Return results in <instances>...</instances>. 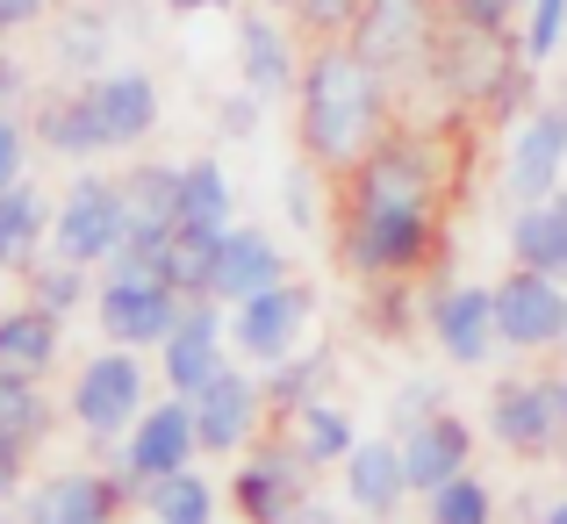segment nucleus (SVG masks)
Returning a JSON list of instances; mask_svg holds the SVG:
<instances>
[{
	"label": "nucleus",
	"mask_w": 567,
	"mask_h": 524,
	"mask_svg": "<svg viewBox=\"0 0 567 524\" xmlns=\"http://www.w3.org/2000/svg\"><path fill=\"white\" fill-rule=\"evenodd\" d=\"M338 496H346V511L352 517H395V511H410V468H402V445H395V431L388 439H360L346 453V468H338Z\"/></svg>",
	"instance_id": "nucleus-22"
},
{
	"label": "nucleus",
	"mask_w": 567,
	"mask_h": 524,
	"mask_svg": "<svg viewBox=\"0 0 567 524\" xmlns=\"http://www.w3.org/2000/svg\"><path fill=\"white\" fill-rule=\"evenodd\" d=\"M0 280H8V274H0Z\"/></svg>",
	"instance_id": "nucleus-56"
},
{
	"label": "nucleus",
	"mask_w": 567,
	"mask_h": 524,
	"mask_svg": "<svg viewBox=\"0 0 567 524\" xmlns=\"http://www.w3.org/2000/svg\"><path fill=\"white\" fill-rule=\"evenodd\" d=\"M194 230H230L237 223V179L223 158H181V216Z\"/></svg>",
	"instance_id": "nucleus-31"
},
{
	"label": "nucleus",
	"mask_w": 567,
	"mask_h": 524,
	"mask_svg": "<svg viewBox=\"0 0 567 524\" xmlns=\"http://www.w3.org/2000/svg\"><path fill=\"white\" fill-rule=\"evenodd\" d=\"M29 123H37V152L65 158V166H101V158H115V144H109V130H101V115H94V101H86L80 80L43 94Z\"/></svg>",
	"instance_id": "nucleus-24"
},
{
	"label": "nucleus",
	"mask_w": 567,
	"mask_h": 524,
	"mask_svg": "<svg viewBox=\"0 0 567 524\" xmlns=\"http://www.w3.org/2000/svg\"><path fill=\"white\" fill-rule=\"evenodd\" d=\"M280 216L295 223V237L331 230V194H323V166H317V158H302V166L280 173Z\"/></svg>",
	"instance_id": "nucleus-38"
},
{
	"label": "nucleus",
	"mask_w": 567,
	"mask_h": 524,
	"mask_svg": "<svg viewBox=\"0 0 567 524\" xmlns=\"http://www.w3.org/2000/svg\"><path fill=\"white\" fill-rule=\"evenodd\" d=\"M424 503V524H496L503 517V503H496V489L482 482V474H453V482H439L431 496H416Z\"/></svg>",
	"instance_id": "nucleus-35"
},
{
	"label": "nucleus",
	"mask_w": 567,
	"mask_h": 524,
	"mask_svg": "<svg viewBox=\"0 0 567 524\" xmlns=\"http://www.w3.org/2000/svg\"><path fill=\"white\" fill-rule=\"evenodd\" d=\"M431 8L424 0H367V14L352 22V51L374 58L388 80H410V72H431Z\"/></svg>",
	"instance_id": "nucleus-18"
},
{
	"label": "nucleus",
	"mask_w": 567,
	"mask_h": 524,
	"mask_svg": "<svg viewBox=\"0 0 567 524\" xmlns=\"http://www.w3.org/2000/svg\"><path fill=\"white\" fill-rule=\"evenodd\" d=\"M567 187V109L560 101H532L503 137V202H554Z\"/></svg>",
	"instance_id": "nucleus-14"
},
{
	"label": "nucleus",
	"mask_w": 567,
	"mask_h": 524,
	"mask_svg": "<svg viewBox=\"0 0 567 524\" xmlns=\"http://www.w3.org/2000/svg\"><path fill=\"white\" fill-rule=\"evenodd\" d=\"M445 245L439 202L410 194H346L338 208V266L360 280H416Z\"/></svg>",
	"instance_id": "nucleus-2"
},
{
	"label": "nucleus",
	"mask_w": 567,
	"mask_h": 524,
	"mask_svg": "<svg viewBox=\"0 0 567 524\" xmlns=\"http://www.w3.org/2000/svg\"><path fill=\"white\" fill-rule=\"evenodd\" d=\"M80 86H86V101H94V115H101L115 152H144V144L158 137V123H166L158 80L144 65H130V58H115L109 72H94V80H80Z\"/></svg>",
	"instance_id": "nucleus-17"
},
{
	"label": "nucleus",
	"mask_w": 567,
	"mask_h": 524,
	"mask_svg": "<svg viewBox=\"0 0 567 524\" xmlns=\"http://www.w3.org/2000/svg\"><path fill=\"white\" fill-rule=\"evenodd\" d=\"M424 331L439 346L445 367L474 373L503 352V323H496V280H439L424 295Z\"/></svg>",
	"instance_id": "nucleus-10"
},
{
	"label": "nucleus",
	"mask_w": 567,
	"mask_h": 524,
	"mask_svg": "<svg viewBox=\"0 0 567 524\" xmlns=\"http://www.w3.org/2000/svg\"><path fill=\"white\" fill-rule=\"evenodd\" d=\"M181 302L187 295L173 288L166 274H101L94 288V331L109 346H130V352H158L181 323Z\"/></svg>",
	"instance_id": "nucleus-11"
},
{
	"label": "nucleus",
	"mask_w": 567,
	"mask_h": 524,
	"mask_svg": "<svg viewBox=\"0 0 567 524\" xmlns=\"http://www.w3.org/2000/svg\"><path fill=\"white\" fill-rule=\"evenodd\" d=\"M539 524H567V496H554V503H546V511H539Z\"/></svg>",
	"instance_id": "nucleus-51"
},
{
	"label": "nucleus",
	"mask_w": 567,
	"mask_h": 524,
	"mask_svg": "<svg viewBox=\"0 0 567 524\" xmlns=\"http://www.w3.org/2000/svg\"><path fill=\"white\" fill-rule=\"evenodd\" d=\"M29 152H37V123L14 101H0V187L29 173Z\"/></svg>",
	"instance_id": "nucleus-41"
},
{
	"label": "nucleus",
	"mask_w": 567,
	"mask_h": 524,
	"mask_svg": "<svg viewBox=\"0 0 567 524\" xmlns=\"http://www.w3.org/2000/svg\"><path fill=\"white\" fill-rule=\"evenodd\" d=\"M94 288H101V274L94 266H80V259H58V251H43L37 266L22 274V295L29 302H43L51 317H80V309H94Z\"/></svg>",
	"instance_id": "nucleus-32"
},
{
	"label": "nucleus",
	"mask_w": 567,
	"mask_h": 524,
	"mask_svg": "<svg viewBox=\"0 0 567 524\" xmlns=\"http://www.w3.org/2000/svg\"><path fill=\"white\" fill-rule=\"evenodd\" d=\"M158 388H166L158 381V359L101 338V352H86L65 381V424L86 445H123V431L158 402Z\"/></svg>",
	"instance_id": "nucleus-4"
},
{
	"label": "nucleus",
	"mask_w": 567,
	"mask_h": 524,
	"mask_svg": "<svg viewBox=\"0 0 567 524\" xmlns=\"http://www.w3.org/2000/svg\"><path fill=\"white\" fill-rule=\"evenodd\" d=\"M123 202H130V223H173L181 216V166H158V158L130 166L123 173Z\"/></svg>",
	"instance_id": "nucleus-36"
},
{
	"label": "nucleus",
	"mask_w": 567,
	"mask_h": 524,
	"mask_svg": "<svg viewBox=\"0 0 567 524\" xmlns=\"http://www.w3.org/2000/svg\"><path fill=\"white\" fill-rule=\"evenodd\" d=\"M525 14V0H445V22H467V29H511Z\"/></svg>",
	"instance_id": "nucleus-44"
},
{
	"label": "nucleus",
	"mask_w": 567,
	"mask_h": 524,
	"mask_svg": "<svg viewBox=\"0 0 567 524\" xmlns=\"http://www.w3.org/2000/svg\"><path fill=\"white\" fill-rule=\"evenodd\" d=\"M302 65H309L302 43H295V29L274 8H251L237 22V86H251L266 101H288L302 86Z\"/></svg>",
	"instance_id": "nucleus-21"
},
{
	"label": "nucleus",
	"mask_w": 567,
	"mask_h": 524,
	"mask_svg": "<svg viewBox=\"0 0 567 524\" xmlns=\"http://www.w3.org/2000/svg\"><path fill=\"white\" fill-rule=\"evenodd\" d=\"M223 503H230V489H216L202 474V460L181 474H166V482H152L137 496V524H223Z\"/></svg>",
	"instance_id": "nucleus-29"
},
{
	"label": "nucleus",
	"mask_w": 567,
	"mask_h": 524,
	"mask_svg": "<svg viewBox=\"0 0 567 524\" xmlns=\"http://www.w3.org/2000/svg\"><path fill=\"white\" fill-rule=\"evenodd\" d=\"M560 367H567V346H560Z\"/></svg>",
	"instance_id": "nucleus-55"
},
{
	"label": "nucleus",
	"mask_w": 567,
	"mask_h": 524,
	"mask_svg": "<svg viewBox=\"0 0 567 524\" xmlns=\"http://www.w3.org/2000/svg\"><path fill=\"white\" fill-rule=\"evenodd\" d=\"M431 80L453 109H496V115H525L532 109V65L517 51L511 29H467L445 22L431 43Z\"/></svg>",
	"instance_id": "nucleus-3"
},
{
	"label": "nucleus",
	"mask_w": 567,
	"mask_h": 524,
	"mask_svg": "<svg viewBox=\"0 0 567 524\" xmlns=\"http://www.w3.org/2000/svg\"><path fill=\"white\" fill-rule=\"evenodd\" d=\"M317 317H323L317 288H309V280H280V288H266V295H251V302L230 309V346H237L245 367L266 373V367H280V359H295L309 346Z\"/></svg>",
	"instance_id": "nucleus-8"
},
{
	"label": "nucleus",
	"mask_w": 567,
	"mask_h": 524,
	"mask_svg": "<svg viewBox=\"0 0 567 524\" xmlns=\"http://www.w3.org/2000/svg\"><path fill=\"white\" fill-rule=\"evenodd\" d=\"M295 524H352V511H346V496H338V503L331 496H309L302 511H295Z\"/></svg>",
	"instance_id": "nucleus-49"
},
{
	"label": "nucleus",
	"mask_w": 567,
	"mask_h": 524,
	"mask_svg": "<svg viewBox=\"0 0 567 524\" xmlns=\"http://www.w3.org/2000/svg\"><path fill=\"white\" fill-rule=\"evenodd\" d=\"M280 439H288V445H295V453H302L317 474H338V468H346V453L360 445V424H352L346 402L317 395V402H302V410L280 417Z\"/></svg>",
	"instance_id": "nucleus-27"
},
{
	"label": "nucleus",
	"mask_w": 567,
	"mask_h": 524,
	"mask_svg": "<svg viewBox=\"0 0 567 524\" xmlns=\"http://www.w3.org/2000/svg\"><path fill=\"white\" fill-rule=\"evenodd\" d=\"M22 94H29V72H22V58L8 51V37H0V101H14V109H22Z\"/></svg>",
	"instance_id": "nucleus-48"
},
{
	"label": "nucleus",
	"mask_w": 567,
	"mask_h": 524,
	"mask_svg": "<svg viewBox=\"0 0 567 524\" xmlns=\"http://www.w3.org/2000/svg\"><path fill=\"white\" fill-rule=\"evenodd\" d=\"M216 251H223V230H194V223H173L166 280H173L181 295H208V280H216Z\"/></svg>",
	"instance_id": "nucleus-37"
},
{
	"label": "nucleus",
	"mask_w": 567,
	"mask_h": 524,
	"mask_svg": "<svg viewBox=\"0 0 567 524\" xmlns=\"http://www.w3.org/2000/svg\"><path fill=\"white\" fill-rule=\"evenodd\" d=\"M29 489V445L0 431V511H14V496Z\"/></svg>",
	"instance_id": "nucleus-45"
},
{
	"label": "nucleus",
	"mask_w": 567,
	"mask_h": 524,
	"mask_svg": "<svg viewBox=\"0 0 567 524\" xmlns=\"http://www.w3.org/2000/svg\"><path fill=\"white\" fill-rule=\"evenodd\" d=\"M360 14H367V0H295V22H302L317 43L352 37V22H360Z\"/></svg>",
	"instance_id": "nucleus-42"
},
{
	"label": "nucleus",
	"mask_w": 567,
	"mask_h": 524,
	"mask_svg": "<svg viewBox=\"0 0 567 524\" xmlns=\"http://www.w3.org/2000/svg\"><path fill=\"white\" fill-rule=\"evenodd\" d=\"M259 8H274V14H288V8H295V0H259Z\"/></svg>",
	"instance_id": "nucleus-53"
},
{
	"label": "nucleus",
	"mask_w": 567,
	"mask_h": 524,
	"mask_svg": "<svg viewBox=\"0 0 567 524\" xmlns=\"http://www.w3.org/2000/svg\"><path fill=\"white\" fill-rule=\"evenodd\" d=\"M280 280H295L288 274V245H280L274 230H259V223H230V230H223V251H216L208 295L237 309V302H251V295L280 288Z\"/></svg>",
	"instance_id": "nucleus-23"
},
{
	"label": "nucleus",
	"mask_w": 567,
	"mask_h": 524,
	"mask_svg": "<svg viewBox=\"0 0 567 524\" xmlns=\"http://www.w3.org/2000/svg\"><path fill=\"white\" fill-rule=\"evenodd\" d=\"M496 323H503V352H525L546 359L567 346V280L554 274H532V266H511L496 280Z\"/></svg>",
	"instance_id": "nucleus-16"
},
{
	"label": "nucleus",
	"mask_w": 567,
	"mask_h": 524,
	"mask_svg": "<svg viewBox=\"0 0 567 524\" xmlns=\"http://www.w3.org/2000/svg\"><path fill=\"white\" fill-rule=\"evenodd\" d=\"M331 381H338V352L331 346H302L295 359L266 367V395H274L280 417L302 410V402H317V395H331Z\"/></svg>",
	"instance_id": "nucleus-33"
},
{
	"label": "nucleus",
	"mask_w": 567,
	"mask_h": 524,
	"mask_svg": "<svg viewBox=\"0 0 567 524\" xmlns=\"http://www.w3.org/2000/svg\"><path fill=\"white\" fill-rule=\"evenodd\" d=\"M51 8L58 0H0V37H22V29L51 22Z\"/></svg>",
	"instance_id": "nucleus-46"
},
{
	"label": "nucleus",
	"mask_w": 567,
	"mask_h": 524,
	"mask_svg": "<svg viewBox=\"0 0 567 524\" xmlns=\"http://www.w3.org/2000/svg\"><path fill=\"white\" fill-rule=\"evenodd\" d=\"M0 431H8V439H22L29 453H37V445L51 439V431H58V402L43 395V381L0 373Z\"/></svg>",
	"instance_id": "nucleus-34"
},
{
	"label": "nucleus",
	"mask_w": 567,
	"mask_h": 524,
	"mask_svg": "<svg viewBox=\"0 0 567 524\" xmlns=\"http://www.w3.org/2000/svg\"><path fill=\"white\" fill-rule=\"evenodd\" d=\"M295 137H302V158H317L323 173H352L388 137V72L352 51V37L309 51L295 86Z\"/></svg>",
	"instance_id": "nucleus-1"
},
{
	"label": "nucleus",
	"mask_w": 567,
	"mask_h": 524,
	"mask_svg": "<svg viewBox=\"0 0 567 524\" xmlns=\"http://www.w3.org/2000/svg\"><path fill=\"white\" fill-rule=\"evenodd\" d=\"M367 524H424V511H416V517H410V511H395V517H367Z\"/></svg>",
	"instance_id": "nucleus-52"
},
{
	"label": "nucleus",
	"mask_w": 567,
	"mask_h": 524,
	"mask_svg": "<svg viewBox=\"0 0 567 524\" xmlns=\"http://www.w3.org/2000/svg\"><path fill=\"white\" fill-rule=\"evenodd\" d=\"M51 216H58V194H43L29 173L0 187V274L8 280H22L51 251Z\"/></svg>",
	"instance_id": "nucleus-25"
},
{
	"label": "nucleus",
	"mask_w": 567,
	"mask_h": 524,
	"mask_svg": "<svg viewBox=\"0 0 567 524\" xmlns=\"http://www.w3.org/2000/svg\"><path fill=\"white\" fill-rule=\"evenodd\" d=\"M503 245H511V266H532V274L567 280V208H560V202H525V208H511V230H503Z\"/></svg>",
	"instance_id": "nucleus-30"
},
{
	"label": "nucleus",
	"mask_w": 567,
	"mask_h": 524,
	"mask_svg": "<svg viewBox=\"0 0 567 524\" xmlns=\"http://www.w3.org/2000/svg\"><path fill=\"white\" fill-rule=\"evenodd\" d=\"M152 359H158V381H166L173 395H202V388L216 381L223 367H237V346H230V302H216V295H187V302H181V323H173V338H166Z\"/></svg>",
	"instance_id": "nucleus-15"
},
{
	"label": "nucleus",
	"mask_w": 567,
	"mask_h": 524,
	"mask_svg": "<svg viewBox=\"0 0 567 524\" xmlns=\"http://www.w3.org/2000/svg\"><path fill=\"white\" fill-rule=\"evenodd\" d=\"M445 158L424 130H388L374 152L352 166V194H410V202H439Z\"/></svg>",
	"instance_id": "nucleus-20"
},
{
	"label": "nucleus",
	"mask_w": 567,
	"mask_h": 524,
	"mask_svg": "<svg viewBox=\"0 0 567 524\" xmlns=\"http://www.w3.org/2000/svg\"><path fill=\"white\" fill-rule=\"evenodd\" d=\"M130 237V202H123V179L80 166L58 187V216H51V251L58 259H80V266H109L115 245Z\"/></svg>",
	"instance_id": "nucleus-7"
},
{
	"label": "nucleus",
	"mask_w": 567,
	"mask_h": 524,
	"mask_svg": "<svg viewBox=\"0 0 567 524\" xmlns=\"http://www.w3.org/2000/svg\"><path fill=\"white\" fill-rule=\"evenodd\" d=\"M554 101H560V109H567V80H560V86H554Z\"/></svg>",
	"instance_id": "nucleus-54"
},
{
	"label": "nucleus",
	"mask_w": 567,
	"mask_h": 524,
	"mask_svg": "<svg viewBox=\"0 0 567 524\" xmlns=\"http://www.w3.org/2000/svg\"><path fill=\"white\" fill-rule=\"evenodd\" d=\"M259 123H266V94H251V86H245V94H230V101L216 109V130H223V137H237V144L259 137Z\"/></svg>",
	"instance_id": "nucleus-43"
},
{
	"label": "nucleus",
	"mask_w": 567,
	"mask_h": 524,
	"mask_svg": "<svg viewBox=\"0 0 567 524\" xmlns=\"http://www.w3.org/2000/svg\"><path fill=\"white\" fill-rule=\"evenodd\" d=\"M317 496V468L288 439H259L230 468V511L237 524H295V511Z\"/></svg>",
	"instance_id": "nucleus-9"
},
{
	"label": "nucleus",
	"mask_w": 567,
	"mask_h": 524,
	"mask_svg": "<svg viewBox=\"0 0 567 524\" xmlns=\"http://www.w3.org/2000/svg\"><path fill=\"white\" fill-rule=\"evenodd\" d=\"M123 511L130 496L115 468H86V460L29 474V489L14 496V524H123Z\"/></svg>",
	"instance_id": "nucleus-12"
},
{
	"label": "nucleus",
	"mask_w": 567,
	"mask_h": 524,
	"mask_svg": "<svg viewBox=\"0 0 567 524\" xmlns=\"http://www.w3.org/2000/svg\"><path fill=\"white\" fill-rule=\"evenodd\" d=\"M482 431L511 460H567V367L496 381L482 402Z\"/></svg>",
	"instance_id": "nucleus-5"
},
{
	"label": "nucleus",
	"mask_w": 567,
	"mask_h": 524,
	"mask_svg": "<svg viewBox=\"0 0 567 524\" xmlns=\"http://www.w3.org/2000/svg\"><path fill=\"white\" fill-rule=\"evenodd\" d=\"M274 395H266V373L259 367H223L216 381L194 395V424H202V453L208 460H237L251 453V445L266 439V424H274Z\"/></svg>",
	"instance_id": "nucleus-13"
},
{
	"label": "nucleus",
	"mask_w": 567,
	"mask_h": 524,
	"mask_svg": "<svg viewBox=\"0 0 567 524\" xmlns=\"http://www.w3.org/2000/svg\"><path fill=\"white\" fill-rule=\"evenodd\" d=\"M567 43V0H525V14H517V51H525V65H554Z\"/></svg>",
	"instance_id": "nucleus-39"
},
{
	"label": "nucleus",
	"mask_w": 567,
	"mask_h": 524,
	"mask_svg": "<svg viewBox=\"0 0 567 524\" xmlns=\"http://www.w3.org/2000/svg\"><path fill=\"white\" fill-rule=\"evenodd\" d=\"M424 410H445L439 381H410V388H402V395H395V424H402V417H424Z\"/></svg>",
	"instance_id": "nucleus-47"
},
{
	"label": "nucleus",
	"mask_w": 567,
	"mask_h": 524,
	"mask_svg": "<svg viewBox=\"0 0 567 524\" xmlns=\"http://www.w3.org/2000/svg\"><path fill=\"white\" fill-rule=\"evenodd\" d=\"M367 331H381V338H402L416 323V295H410V280H367Z\"/></svg>",
	"instance_id": "nucleus-40"
},
{
	"label": "nucleus",
	"mask_w": 567,
	"mask_h": 524,
	"mask_svg": "<svg viewBox=\"0 0 567 524\" xmlns=\"http://www.w3.org/2000/svg\"><path fill=\"white\" fill-rule=\"evenodd\" d=\"M58 359H65V317H51L43 302H8L0 309V373H22V381H51Z\"/></svg>",
	"instance_id": "nucleus-26"
},
{
	"label": "nucleus",
	"mask_w": 567,
	"mask_h": 524,
	"mask_svg": "<svg viewBox=\"0 0 567 524\" xmlns=\"http://www.w3.org/2000/svg\"><path fill=\"white\" fill-rule=\"evenodd\" d=\"M115 14L109 8H65V22L51 29V65H58V80H94V72H109L115 65Z\"/></svg>",
	"instance_id": "nucleus-28"
},
{
	"label": "nucleus",
	"mask_w": 567,
	"mask_h": 524,
	"mask_svg": "<svg viewBox=\"0 0 567 524\" xmlns=\"http://www.w3.org/2000/svg\"><path fill=\"white\" fill-rule=\"evenodd\" d=\"M395 445H402V468H410V489L431 496L439 482H453V474L474 468L482 431H474L460 410H424V417H402L395 424Z\"/></svg>",
	"instance_id": "nucleus-19"
},
{
	"label": "nucleus",
	"mask_w": 567,
	"mask_h": 524,
	"mask_svg": "<svg viewBox=\"0 0 567 524\" xmlns=\"http://www.w3.org/2000/svg\"><path fill=\"white\" fill-rule=\"evenodd\" d=\"M194 460H208L202 453V424H194V395H173L166 388V395L123 431V445H115L109 468H115V482H123L130 511H137L144 489L166 482V474H181V468H194Z\"/></svg>",
	"instance_id": "nucleus-6"
},
{
	"label": "nucleus",
	"mask_w": 567,
	"mask_h": 524,
	"mask_svg": "<svg viewBox=\"0 0 567 524\" xmlns=\"http://www.w3.org/2000/svg\"><path fill=\"white\" fill-rule=\"evenodd\" d=\"M158 8H166V14H223L230 0H158Z\"/></svg>",
	"instance_id": "nucleus-50"
}]
</instances>
